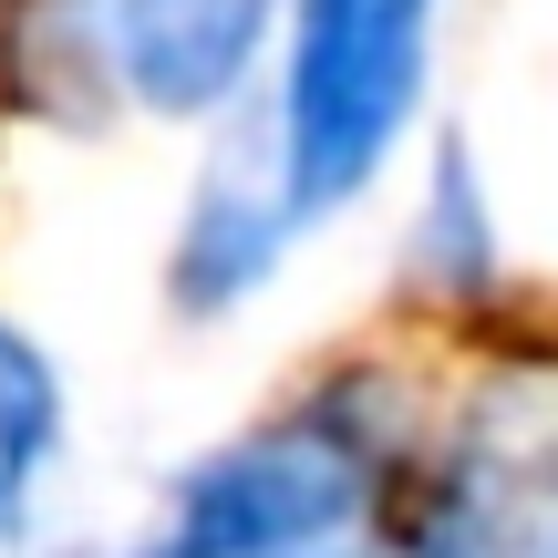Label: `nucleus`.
I'll list each match as a JSON object with an SVG mask.
<instances>
[{"label": "nucleus", "mask_w": 558, "mask_h": 558, "mask_svg": "<svg viewBox=\"0 0 558 558\" xmlns=\"http://www.w3.org/2000/svg\"><path fill=\"white\" fill-rule=\"evenodd\" d=\"M393 476V445L352 393H320L300 414L239 435L228 456L186 465L166 527L135 558H331L373 527Z\"/></svg>", "instance_id": "obj_1"}, {"label": "nucleus", "mask_w": 558, "mask_h": 558, "mask_svg": "<svg viewBox=\"0 0 558 558\" xmlns=\"http://www.w3.org/2000/svg\"><path fill=\"white\" fill-rule=\"evenodd\" d=\"M424 52H435V0H300L269 124L290 218H331L373 186V166L424 104Z\"/></svg>", "instance_id": "obj_2"}, {"label": "nucleus", "mask_w": 558, "mask_h": 558, "mask_svg": "<svg viewBox=\"0 0 558 558\" xmlns=\"http://www.w3.org/2000/svg\"><path fill=\"white\" fill-rule=\"evenodd\" d=\"M373 518L383 527H362L331 558H558V497L538 435H465L456 456L403 476V507L383 476Z\"/></svg>", "instance_id": "obj_3"}, {"label": "nucleus", "mask_w": 558, "mask_h": 558, "mask_svg": "<svg viewBox=\"0 0 558 558\" xmlns=\"http://www.w3.org/2000/svg\"><path fill=\"white\" fill-rule=\"evenodd\" d=\"M279 0H94V52L145 114H218L248 83Z\"/></svg>", "instance_id": "obj_4"}, {"label": "nucleus", "mask_w": 558, "mask_h": 558, "mask_svg": "<svg viewBox=\"0 0 558 558\" xmlns=\"http://www.w3.org/2000/svg\"><path fill=\"white\" fill-rule=\"evenodd\" d=\"M290 197H279V166L269 156H218L197 177V207H186V239H177V311H228L279 269L290 248Z\"/></svg>", "instance_id": "obj_5"}, {"label": "nucleus", "mask_w": 558, "mask_h": 558, "mask_svg": "<svg viewBox=\"0 0 558 558\" xmlns=\"http://www.w3.org/2000/svg\"><path fill=\"white\" fill-rule=\"evenodd\" d=\"M52 456H62V373L41 362V341L21 320H0V548L32 538Z\"/></svg>", "instance_id": "obj_6"}, {"label": "nucleus", "mask_w": 558, "mask_h": 558, "mask_svg": "<svg viewBox=\"0 0 558 558\" xmlns=\"http://www.w3.org/2000/svg\"><path fill=\"white\" fill-rule=\"evenodd\" d=\"M424 259L456 279V290H486V269H497V248H486V197H476V166H465V145H445V166H435Z\"/></svg>", "instance_id": "obj_7"}]
</instances>
